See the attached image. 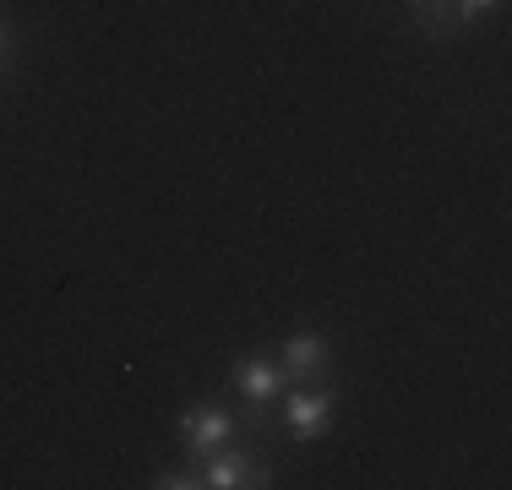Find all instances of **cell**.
Returning <instances> with one entry per match:
<instances>
[{"mask_svg":"<svg viewBox=\"0 0 512 490\" xmlns=\"http://www.w3.org/2000/svg\"><path fill=\"white\" fill-rule=\"evenodd\" d=\"M333 387L322 382H289L284 398H278V420H284V431L295 441H316L327 436V425H333Z\"/></svg>","mask_w":512,"mask_h":490,"instance_id":"1","label":"cell"},{"mask_svg":"<svg viewBox=\"0 0 512 490\" xmlns=\"http://www.w3.org/2000/svg\"><path fill=\"white\" fill-rule=\"evenodd\" d=\"M284 387H289V376H284V365H278V360H262V354H246V360H235V392L246 398L251 425L267 420V409L284 398Z\"/></svg>","mask_w":512,"mask_h":490,"instance_id":"2","label":"cell"},{"mask_svg":"<svg viewBox=\"0 0 512 490\" xmlns=\"http://www.w3.org/2000/svg\"><path fill=\"white\" fill-rule=\"evenodd\" d=\"M180 441H186V452L191 458H207V452H218V447H229L240 431V420L229 409H218V403H197V409H186L180 414Z\"/></svg>","mask_w":512,"mask_h":490,"instance_id":"3","label":"cell"},{"mask_svg":"<svg viewBox=\"0 0 512 490\" xmlns=\"http://www.w3.org/2000/svg\"><path fill=\"white\" fill-rule=\"evenodd\" d=\"M202 485L207 490H246V485H273V469L251 452H235V447H218L202 458Z\"/></svg>","mask_w":512,"mask_h":490,"instance_id":"4","label":"cell"},{"mask_svg":"<svg viewBox=\"0 0 512 490\" xmlns=\"http://www.w3.org/2000/svg\"><path fill=\"white\" fill-rule=\"evenodd\" d=\"M278 365H284V376L289 382H316V376L333 365V338L327 333H289L284 338V349H278Z\"/></svg>","mask_w":512,"mask_h":490,"instance_id":"5","label":"cell"},{"mask_svg":"<svg viewBox=\"0 0 512 490\" xmlns=\"http://www.w3.org/2000/svg\"><path fill=\"white\" fill-rule=\"evenodd\" d=\"M409 17H414V28L425 33V39H453V33H463L458 22H453V6H447V0H414L409 6Z\"/></svg>","mask_w":512,"mask_h":490,"instance_id":"6","label":"cell"},{"mask_svg":"<svg viewBox=\"0 0 512 490\" xmlns=\"http://www.w3.org/2000/svg\"><path fill=\"white\" fill-rule=\"evenodd\" d=\"M447 6H453V22H458V28H474V22H485L496 6H502V0H447Z\"/></svg>","mask_w":512,"mask_h":490,"instance_id":"7","label":"cell"},{"mask_svg":"<svg viewBox=\"0 0 512 490\" xmlns=\"http://www.w3.org/2000/svg\"><path fill=\"white\" fill-rule=\"evenodd\" d=\"M202 485V469H158L153 474V490H197Z\"/></svg>","mask_w":512,"mask_h":490,"instance_id":"8","label":"cell"},{"mask_svg":"<svg viewBox=\"0 0 512 490\" xmlns=\"http://www.w3.org/2000/svg\"><path fill=\"white\" fill-rule=\"evenodd\" d=\"M6 49H11V22L0 17V60H6Z\"/></svg>","mask_w":512,"mask_h":490,"instance_id":"9","label":"cell"}]
</instances>
